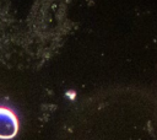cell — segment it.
<instances>
[{"mask_svg":"<svg viewBox=\"0 0 157 140\" xmlns=\"http://www.w3.org/2000/svg\"><path fill=\"white\" fill-rule=\"evenodd\" d=\"M17 115L7 107L0 106V140H10L17 135Z\"/></svg>","mask_w":157,"mask_h":140,"instance_id":"obj_1","label":"cell"}]
</instances>
